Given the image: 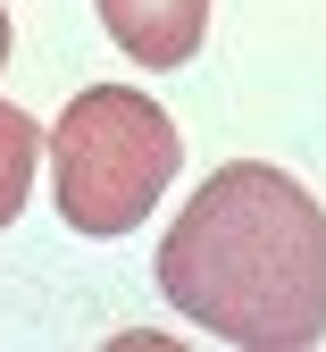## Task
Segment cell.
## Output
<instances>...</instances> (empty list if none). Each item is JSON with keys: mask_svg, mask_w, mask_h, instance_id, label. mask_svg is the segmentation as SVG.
Returning a JSON list of instances; mask_svg holds the SVG:
<instances>
[{"mask_svg": "<svg viewBox=\"0 0 326 352\" xmlns=\"http://www.w3.org/2000/svg\"><path fill=\"white\" fill-rule=\"evenodd\" d=\"M159 285L193 327L226 344L301 352L326 336V210L285 168L235 160L167 227Z\"/></svg>", "mask_w": 326, "mask_h": 352, "instance_id": "6da1fadb", "label": "cell"}, {"mask_svg": "<svg viewBox=\"0 0 326 352\" xmlns=\"http://www.w3.org/2000/svg\"><path fill=\"white\" fill-rule=\"evenodd\" d=\"M51 176L75 235H126L159 210L176 176V118L126 84L75 93L51 126Z\"/></svg>", "mask_w": 326, "mask_h": 352, "instance_id": "7a4b0ae2", "label": "cell"}, {"mask_svg": "<svg viewBox=\"0 0 326 352\" xmlns=\"http://www.w3.org/2000/svg\"><path fill=\"white\" fill-rule=\"evenodd\" d=\"M101 25L117 34L126 59L143 67H184L209 34V0H101Z\"/></svg>", "mask_w": 326, "mask_h": 352, "instance_id": "3957f363", "label": "cell"}, {"mask_svg": "<svg viewBox=\"0 0 326 352\" xmlns=\"http://www.w3.org/2000/svg\"><path fill=\"white\" fill-rule=\"evenodd\" d=\"M34 160H42V126H34L17 101H0V227L25 210V193H34Z\"/></svg>", "mask_w": 326, "mask_h": 352, "instance_id": "277c9868", "label": "cell"}, {"mask_svg": "<svg viewBox=\"0 0 326 352\" xmlns=\"http://www.w3.org/2000/svg\"><path fill=\"white\" fill-rule=\"evenodd\" d=\"M0 67H9V9H0Z\"/></svg>", "mask_w": 326, "mask_h": 352, "instance_id": "5b68a950", "label": "cell"}]
</instances>
